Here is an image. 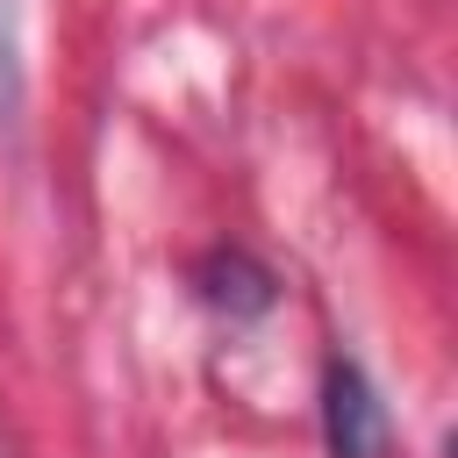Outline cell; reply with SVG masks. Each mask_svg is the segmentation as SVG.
<instances>
[{
	"label": "cell",
	"instance_id": "cell-1",
	"mask_svg": "<svg viewBox=\"0 0 458 458\" xmlns=\"http://www.w3.org/2000/svg\"><path fill=\"white\" fill-rule=\"evenodd\" d=\"M322 429H329V458H379L386 451V408L351 358H329V372H322Z\"/></svg>",
	"mask_w": 458,
	"mask_h": 458
}]
</instances>
